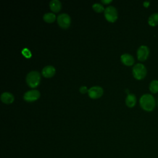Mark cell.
Listing matches in <instances>:
<instances>
[{
    "label": "cell",
    "mask_w": 158,
    "mask_h": 158,
    "mask_svg": "<svg viewBox=\"0 0 158 158\" xmlns=\"http://www.w3.org/2000/svg\"><path fill=\"white\" fill-rule=\"evenodd\" d=\"M132 73L133 77L137 80L143 79L147 73V70L146 67L141 64L138 63L135 64L132 69Z\"/></svg>",
    "instance_id": "3"
},
{
    "label": "cell",
    "mask_w": 158,
    "mask_h": 158,
    "mask_svg": "<svg viewBox=\"0 0 158 158\" xmlns=\"http://www.w3.org/2000/svg\"><path fill=\"white\" fill-rule=\"evenodd\" d=\"M43 18L45 22L51 23L56 20V15L52 12H47L43 15Z\"/></svg>",
    "instance_id": "15"
},
{
    "label": "cell",
    "mask_w": 158,
    "mask_h": 158,
    "mask_svg": "<svg viewBox=\"0 0 158 158\" xmlns=\"http://www.w3.org/2000/svg\"><path fill=\"white\" fill-rule=\"evenodd\" d=\"M101 2L104 4H108L110 2H112V0H101Z\"/></svg>",
    "instance_id": "21"
},
{
    "label": "cell",
    "mask_w": 158,
    "mask_h": 158,
    "mask_svg": "<svg viewBox=\"0 0 158 158\" xmlns=\"http://www.w3.org/2000/svg\"><path fill=\"white\" fill-rule=\"evenodd\" d=\"M1 100L5 104H10L14 100V95L9 92H4L1 94Z\"/></svg>",
    "instance_id": "11"
},
{
    "label": "cell",
    "mask_w": 158,
    "mask_h": 158,
    "mask_svg": "<svg viewBox=\"0 0 158 158\" xmlns=\"http://www.w3.org/2000/svg\"><path fill=\"white\" fill-rule=\"evenodd\" d=\"M88 96L92 99L100 98L103 94V89L99 86H93L91 87L88 91Z\"/></svg>",
    "instance_id": "8"
},
{
    "label": "cell",
    "mask_w": 158,
    "mask_h": 158,
    "mask_svg": "<svg viewBox=\"0 0 158 158\" xmlns=\"http://www.w3.org/2000/svg\"><path fill=\"white\" fill-rule=\"evenodd\" d=\"M79 90H80V92L81 93H82V94H84V93H86V92L88 91V89L87 87L85 86H81V87L80 88Z\"/></svg>",
    "instance_id": "19"
},
{
    "label": "cell",
    "mask_w": 158,
    "mask_h": 158,
    "mask_svg": "<svg viewBox=\"0 0 158 158\" xmlns=\"http://www.w3.org/2000/svg\"><path fill=\"white\" fill-rule=\"evenodd\" d=\"M139 104L143 109L146 111H152L155 108L156 101L151 94H144L139 99Z\"/></svg>",
    "instance_id": "1"
},
{
    "label": "cell",
    "mask_w": 158,
    "mask_h": 158,
    "mask_svg": "<svg viewBox=\"0 0 158 158\" xmlns=\"http://www.w3.org/2000/svg\"><path fill=\"white\" fill-rule=\"evenodd\" d=\"M41 76L40 73L36 70H32L28 72L26 76V81L31 88L36 87L40 82Z\"/></svg>",
    "instance_id": "2"
},
{
    "label": "cell",
    "mask_w": 158,
    "mask_h": 158,
    "mask_svg": "<svg viewBox=\"0 0 158 158\" xmlns=\"http://www.w3.org/2000/svg\"><path fill=\"white\" fill-rule=\"evenodd\" d=\"M149 90L152 93H156L158 92V80H153L149 83Z\"/></svg>",
    "instance_id": "16"
},
{
    "label": "cell",
    "mask_w": 158,
    "mask_h": 158,
    "mask_svg": "<svg viewBox=\"0 0 158 158\" xmlns=\"http://www.w3.org/2000/svg\"><path fill=\"white\" fill-rule=\"evenodd\" d=\"M136 102V96L133 93H129L127 94L125 99L126 105L129 107H133Z\"/></svg>",
    "instance_id": "12"
},
{
    "label": "cell",
    "mask_w": 158,
    "mask_h": 158,
    "mask_svg": "<svg viewBox=\"0 0 158 158\" xmlns=\"http://www.w3.org/2000/svg\"><path fill=\"white\" fill-rule=\"evenodd\" d=\"M120 60L122 62L126 65H131L135 62L133 56L128 53H124L122 54L120 56Z\"/></svg>",
    "instance_id": "10"
},
{
    "label": "cell",
    "mask_w": 158,
    "mask_h": 158,
    "mask_svg": "<svg viewBox=\"0 0 158 158\" xmlns=\"http://www.w3.org/2000/svg\"><path fill=\"white\" fill-rule=\"evenodd\" d=\"M56 73V69L54 67L51 65H48L43 67L41 70L42 75L46 78H49L52 77Z\"/></svg>",
    "instance_id": "9"
},
{
    "label": "cell",
    "mask_w": 158,
    "mask_h": 158,
    "mask_svg": "<svg viewBox=\"0 0 158 158\" xmlns=\"http://www.w3.org/2000/svg\"><path fill=\"white\" fill-rule=\"evenodd\" d=\"M57 20L59 25L62 28L66 29L70 25V17L66 13H62L58 15L57 17Z\"/></svg>",
    "instance_id": "5"
},
{
    "label": "cell",
    "mask_w": 158,
    "mask_h": 158,
    "mask_svg": "<svg viewBox=\"0 0 158 158\" xmlns=\"http://www.w3.org/2000/svg\"><path fill=\"white\" fill-rule=\"evenodd\" d=\"M22 53L26 57H30L31 56L30 51L28 49H27V48H23V50L22 51Z\"/></svg>",
    "instance_id": "18"
},
{
    "label": "cell",
    "mask_w": 158,
    "mask_h": 158,
    "mask_svg": "<svg viewBox=\"0 0 158 158\" xmlns=\"http://www.w3.org/2000/svg\"><path fill=\"white\" fill-rule=\"evenodd\" d=\"M148 23L151 26H156L158 25V13L155 12L152 14L148 18Z\"/></svg>",
    "instance_id": "14"
},
{
    "label": "cell",
    "mask_w": 158,
    "mask_h": 158,
    "mask_svg": "<svg viewBox=\"0 0 158 158\" xmlns=\"http://www.w3.org/2000/svg\"><path fill=\"white\" fill-rule=\"evenodd\" d=\"M157 104H158V100H157Z\"/></svg>",
    "instance_id": "22"
},
{
    "label": "cell",
    "mask_w": 158,
    "mask_h": 158,
    "mask_svg": "<svg viewBox=\"0 0 158 158\" xmlns=\"http://www.w3.org/2000/svg\"><path fill=\"white\" fill-rule=\"evenodd\" d=\"M149 4H150V2H149V1H144V2H143V5H144V7H148V6H149Z\"/></svg>",
    "instance_id": "20"
},
{
    "label": "cell",
    "mask_w": 158,
    "mask_h": 158,
    "mask_svg": "<svg viewBox=\"0 0 158 158\" xmlns=\"http://www.w3.org/2000/svg\"><path fill=\"white\" fill-rule=\"evenodd\" d=\"M104 16L106 20L110 22H115L118 17V13L116 8L112 6H109L105 8Z\"/></svg>",
    "instance_id": "4"
},
{
    "label": "cell",
    "mask_w": 158,
    "mask_h": 158,
    "mask_svg": "<svg viewBox=\"0 0 158 158\" xmlns=\"http://www.w3.org/2000/svg\"><path fill=\"white\" fill-rule=\"evenodd\" d=\"M92 7H93V9H94L96 12H102V11H104V9H105L104 8V6H103L101 4L98 3V2L93 4V6H92Z\"/></svg>",
    "instance_id": "17"
},
{
    "label": "cell",
    "mask_w": 158,
    "mask_h": 158,
    "mask_svg": "<svg viewBox=\"0 0 158 158\" xmlns=\"http://www.w3.org/2000/svg\"><path fill=\"white\" fill-rule=\"evenodd\" d=\"M40 96V93L37 89H31L23 94V99L27 102H33L37 100Z\"/></svg>",
    "instance_id": "6"
},
{
    "label": "cell",
    "mask_w": 158,
    "mask_h": 158,
    "mask_svg": "<svg viewBox=\"0 0 158 158\" xmlns=\"http://www.w3.org/2000/svg\"><path fill=\"white\" fill-rule=\"evenodd\" d=\"M49 7L53 12H57L60 10L62 7V4L59 0H51L49 2Z\"/></svg>",
    "instance_id": "13"
},
{
    "label": "cell",
    "mask_w": 158,
    "mask_h": 158,
    "mask_svg": "<svg viewBox=\"0 0 158 158\" xmlns=\"http://www.w3.org/2000/svg\"><path fill=\"white\" fill-rule=\"evenodd\" d=\"M137 57L139 60L144 61L147 59L149 54V49L146 45L140 46L137 49Z\"/></svg>",
    "instance_id": "7"
}]
</instances>
